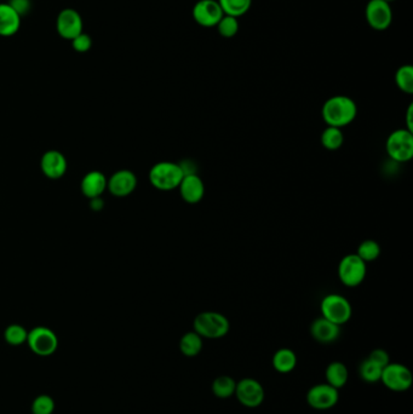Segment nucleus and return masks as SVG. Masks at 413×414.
Here are the masks:
<instances>
[{"label":"nucleus","instance_id":"6","mask_svg":"<svg viewBox=\"0 0 413 414\" xmlns=\"http://www.w3.org/2000/svg\"><path fill=\"white\" fill-rule=\"evenodd\" d=\"M367 263L356 253H349L338 264V278L346 287H356L362 284L367 274Z\"/></svg>","mask_w":413,"mask_h":414},{"label":"nucleus","instance_id":"30","mask_svg":"<svg viewBox=\"0 0 413 414\" xmlns=\"http://www.w3.org/2000/svg\"><path fill=\"white\" fill-rule=\"evenodd\" d=\"M356 255L360 257L361 260H364L365 263L369 262H374L377 260L380 255V246L377 241L369 240L362 241L358 251H356Z\"/></svg>","mask_w":413,"mask_h":414},{"label":"nucleus","instance_id":"3","mask_svg":"<svg viewBox=\"0 0 413 414\" xmlns=\"http://www.w3.org/2000/svg\"><path fill=\"white\" fill-rule=\"evenodd\" d=\"M193 327L202 338L218 339L228 334L231 330V323L223 314L217 312H202L197 314L194 318Z\"/></svg>","mask_w":413,"mask_h":414},{"label":"nucleus","instance_id":"29","mask_svg":"<svg viewBox=\"0 0 413 414\" xmlns=\"http://www.w3.org/2000/svg\"><path fill=\"white\" fill-rule=\"evenodd\" d=\"M27 337H28L27 330H26L24 326L17 325V323L10 325V326H8L6 330H5V341H6V343L10 344V345L17 347V345H21V344H24V343H27Z\"/></svg>","mask_w":413,"mask_h":414},{"label":"nucleus","instance_id":"18","mask_svg":"<svg viewBox=\"0 0 413 414\" xmlns=\"http://www.w3.org/2000/svg\"><path fill=\"white\" fill-rule=\"evenodd\" d=\"M107 179L106 176L102 174L101 171H90L87 172L82 179L80 183V189L82 193L85 198L91 200V199L101 198L102 194L107 190Z\"/></svg>","mask_w":413,"mask_h":414},{"label":"nucleus","instance_id":"20","mask_svg":"<svg viewBox=\"0 0 413 414\" xmlns=\"http://www.w3.org/2000/svg\"><path fill=\"white\" fill-rule=\"evenodd\" d=\"M272 362L275 371L286 375L292 372L297 366V355L291 349L283 348L275 352Z\"/></svg>","mask_w":413,"mask_h":414},{"label":"nucleus","instance_id":"13","mask_svg":"<svg viewBox=\"0 0 413 414\" xmlns=\"http://www.w3.org/2000/svg\"><path fill=\"white\" fill-rule=\"evenodd\" d=\"M193 19L199 26L210 28L216 27L223 17V10L217 0H199L193 6Z\"/></svg>","mask_w":413,"mask_h":414},{"label":"nucleus","instance_id":"26","mask_svg":"<svg viewBox=\"0 0 413 414\" xmlns=\"http://www.w3.org/2000/svg\"><path fill=\"white\" fill-rule=\"evenodd\" d=\"M395 84L400 91L412 95L413 93V67L411 64H404L395 73Z\"/></svg>","mask_w":413,"mask_h":414},{"label":"nucleus","instance_id":"10","mask_svg":"<svg viewBox=\"0 0 413 414\" xmlns=\"http://www.w3.org/2000/svg\"><path fill=\"white\" fill-rule=\"evenodd\" d=\"M340 400L338 389L324 383L312 386L307 393L308 405L317 411H326L333 408Z\"/></svg>","mask_w":413,"mask_h":414},{"label":"nucleus","instance_id":"27","mask_svg":"<svg viewBox=\"0 0 413 414\" xmlns=\"http://www.w3.org/2000/svg\"><path fill=\"white\" fill-rule=\"evenodd\" d=\"M382 371H383V367L371 361L370 359H366L361 362L359 375H360L361 379L365 381L366 383H377L380 381Z\"/></svg>","mask_w":413,"mask_h":414},{"label":"nucleus","instance_id":"31","mask_svg":"<svg viewBox=\"0 0 413 414\" xmlns=\"http://www.w3.org/2000/svg\"><path fill=\"white\" fill-rule=\"evenodd\" d=\"M55 411V401L49 395H39L32 404L33 414H53Z\"/></svg>","mask_w":413,"mask_h":414},{"label":"nucleus","instance_id":"17","mask_svg":"<svg viewBox=\"0 0 413 414\" xmlns=\"http://www.w3.org/2000/svg\"><path fill=\"white\" fill-rule=\"evenodd\" d=\"M310 334L317 342L330 344L336 342L341 336V326L328 321L325 318H317L310 326Z\"/></svg>","mask_w":413,"mask_h":414},{"label":"nucleus","instance_id":"16","mask_svg":"<svg viewBox=\"0 0 413 414\" xmlns=\"http://www.w3.org/2000/svg\"><path fill=\"white\" fill-rule=\"evenodd\" d=\"M178 189L183 201L191 205L200 203L205 195V184L199 174L184 176Z\"/></svg>","mask_w":413,"mask_h":414},{"label":"nucleus","instance_id":"24","mask_svg":"<svg viewBox=\"0 0 413 414\" xmlns=\"http://www.w3.org/2000/svg\"><path fill=\"white\" fill-rule=\"evenodd\" d=\"M236 381L229 376L217 377L212 383V393L218 399H229L236 394Z\"/></svg>","mask_w":413,"mask_h":414},{"label":"nucleus","instance_id":"33","mask_svg":"<svg viewBox=\"0 0 413 414\" xmlns=\"http://www.w3.org/2000/svg\"><path fill=\"white\" fill-rule=\"evenodd\" d=\"M8 4L19 15L21 19L26 15H28L29 11L32 9V1L30 0H9Z\"/></svg>","mask_w":413,"mask_h":414},{"label":"nucleus","instance_id":"35","mask_svg":"<svg viewBox=\"0 0 413 414\" xmlns=\"http://www.w3.org/2000/svg\"><path fill=\"white\" fill-rule=\"evenodd\" d=\"M178 164L181 166V169H182V172L184 176H188V174H197V165H195V163H194L193 160H182V161L178 163Z\"/></svg>","mask_w":413,"mask_h":414},{"label":"nucleus","instance_id":"1","mask_svg":"<svg viewBox=\"0 0 413 414\" xmlns=\"http://www.w3.org/2000/svg\"><path fill=\"white\" fill-rule=\"evenodd\" d=\"M358 116V106L351 97L337 95L326 100L322 108V116L327 126L343 129L351 125Z\"/></svg>","mask_w":413,"mask_h":414},{"label":"nucleus","instance_id":"32","mask_svg":"<svg viewBox=\"0 0 413 414\" xmlns=\"http://www.w3.org/2000/svg\"><path fill=\"white\" fill-rule=\"evenodd\" d=\"M91 37L89 34L84 33V32L72 40V48H74V51L79 53H87L91 48Z\"/></svg>","mask_w":413,"mask_h":414},{"label":"nucleus","instance_id":"12","mask_svg":"<svg viewBox=\"0 0 413 414\" xmlns=\"http://www.w3.org/2000/svg\"><path fill=\"white\" fill-rule=\"evenodd\" d=\"M82 15L77 10L67 8L60 11L56 19V30L61 38L72 42L73 39L82 33Z\"/></svg>","mask_w":413,"mask_h":414},{"label":"nucleus","instance_id":"2","mask_svg":"<svg viewBox=\"0 0 413 414\" xmlns=\"http://www.w3.org/2000/svg\"><path fill=\"white\" fill-rule=\"evenodd\" d=\"M149 182L160 192H171L179 187L182 182V169L178 163L160 161L149 170Z\"/></svg>","mask_w":413,"mask_h":414},{"label":"nucleus","instance_id":"19","mask_svg":"<svg viewBox=\"0 0 413 414\" xmlns=\"http://www.w3.org/2000/svg\"><path fill=\"white\" fill-rule=\"evenodd\" d=\"M21 28V17L8 3L0 4V37H14Z\"/></svg>","mask_w":413,"mask_h":414},{"label":"nucleus","instance_id":"21","mask_svg":"<svg viewBox=\"0 0 413 414\" xmlns=\"http://www.w3.org/2000/svg\"><path fill=\"white\" fill-rule=\"evenodd\" d=\"M325 376H326L327 384L340 390L341 388L346 386L349 378V372L343 362L335 361L331 362L326 367Z\"/></svg>","mask_w":413,"mask_h":414},{"label":"nucleus","instance_id":"23","mask_svg":"<svg viewBox=\"0 0 413 414\" xmlns=\"http://www.w3.org/2000/svg\"><path fill=\"white\" fill-rule=\"evenodd\" d=\"M320 141H322V147L325 150L335 152V150H340L344 143V134L342 129L327 126L326 129L322 131Z\"/></svg>","mask_w":413,"mask_h":414},{"label":"nucleus","instance_id":"7","mask_svg":"<svg viewBox=\"0 0 413 414\" xmlns=\"http://www.w3.org/2000/svg\"><path fill=\"white\" fill-rule=\"evenodd\" d=\"M27 344L35 355L51 357L58 350V338L51 328L38 326L28 332Z\"/></svg>","mask_w":413,"mask_h":414},{"label":"nucleus","instance_id":"11","mask_svg":"<svg viewBox=\"0 0 413 414\" xmlns=\"http://www.w3.org/2000/svg\"><path fill=\"white\" fill-rule=\"evenodd\" d=\"M365 16L371 28L378 32L389 28L393 21V11L385 0H370L366 5Z\"/></svg>","mask_w":413,"mask_h":414},{"label":"nucleus","instance_id":"5","mask_svg":"<svg viewBox=\"0 0 413 414\" xmlns=\"http://www.w3.org/2000/svg\"><path fill=\"white\" fill-rule=\"evenodd\" d=\"M322 318L342 326L351 320L353 315L351 304L341 294H330L322 298L320 304Z\"/></svg>","mask_w":413,"mask_h":414},{"label":"nucleus","instance_id":"15","mask_svg":"<svg viewBox=\"0 0 413 414\" xmlns=\"http://www.w3.org/2000/svg\"><path fill=\"white\" fill-rule=\"evenodd\" d=\"M67 159L58 150H48L40 159V170L46 179L53 181L62 179L67 172Z\"/></svg>","mask_w":413,"mask_h":414},{"label":"nucleus","instance_id":"28","mask_svg":"<svg viewBox=\"0 0 413 414\" xmlns=\"http://www.w3.org/2000/svg\"><path fill=\"white\" fill-rule=\"evenodd\" d=\"M239 27H240V24H239L238 17L229 16V15H223L221 21L216 26L220 35L226 39H231L233 37H236L238 32H239Z\"/></svg>","mask_w":413,"mask_h":414},{"label":"nucleus","instance_id":"36","mask_svg":"<svg viewBox=\"0 0 413 414\" xmlns=\"http://www.w3.org/2000/svg\"><path fill=\"white\" fill-rule=\"evenodd\" d=\"M412 114H413V105H412V103H411V105H410V106H409V108H407V113H406V127H405V129H406V130L411 131V132H412V131H413Z\"/></svg>","mask_w":413,"mask_h":414},{"label":"nucleus","instance_id":"37","mask_svg":"<svg viewBox=\"0 0 413 414\" xmlns=\"http://www.w3.org/2000/svg\"><path fill=\"white\" fill-rule=\"evenodd\" d=\"M385 1H387V3H388V4H390V3H392V1H395V0H385Z\"/></svg>","mask_w":413,"mask_h":414},{"label":"nucleus","instance_id":"34","mask_svg":"<svg viewBox=\"0 0 413 414\" xmlns=\"http://www.w3.org/2000/svg\"><path fill=\"white\" fill-rule=\"evenodd\" d=\"M367 359H370L371 361L375 362V363L380 365L383 368L388 363H390L389 355L383 349H375L374 352H371L370 357H367Z\"/></svg>","mask_w":413,"mask_h":414},{"label":"nucleus","instance_id":"22","mask_svg":"<svg viewBox=\"0 0 413 414\" xmlns=\"http://www.w3.org/2000/svg\"><path fill=\"white\" fill-rule=\"evenodd\" d=\"M202 338L195 331L183 334L179 341V350L184 357H194L199 355L202 350Z\"/></svg>","mask_w":413,"mask_h":414},{"label":"nucleus","instance_id":"14","mask_svg":"<svg viewBox=\"0 0 413 414\" xmlns=\"http://www.w3.org/2000/svg\"><path fill=\"white\" fill-rule=\"evenodd\" d=\"M137 177L130 170L123 169L112 174L107 182V189L116 198H125L137 188Z\"/></svg>","mask_w":413,"mask_h":414},{"label":"nucleus","instance_id":"4","mask_svg":"<svg viewBox=\"0 0 413 414\" xmlns=\"http://www.w3.org/2000/svg\"><path fill=\"white\" fill-rule=\"evenodd\" d=\"M385 150L394 163H409L413 158L412 132L406 129L393 131L385 141Z\"/></svg>","mask_w":413,"mask_h":414},{"label":"nucleus","instance_id":"8","mask_svg":"<svg viewBox=\"0 0 413 414\" xmlns=\"http://www.w3.org/2000/svg\"><path fill=\"white\" fill-rule=\"evenodd\" d=\"M380 381L389 390L403 393L412 386L413 376L407 367L401 363H388L382 371Z\"/></svg>","mask_w":413,"mask_h":414},{"label":"nucleus","instance_id":"9","mask_svg":"<svg viewBox=\"0 0 413 414\" xmlns=\"http://www.w3.org/2000/svg\"><path fill=\"white\" fill-rule=\"evenodd\" d=\"M236 399L247 408H257L265 401V389L260 381L254 378H244L236 383Z\"/></svg>","mask_w":413,"mask_h":414},{"label":"nucleus","instance_id":"25","mask_svg":"<svg viewBox=\"0 0 413 414\" xmlns=\"http://www.w3.org/2000/svg\"><path fill=\"white\" fill-rule=\"evenodd\" d=\"M225 15L240 17L251 9L252 0H217Z\"/></svg>","mask_w":413,"mask_h":414}]
</instances>
